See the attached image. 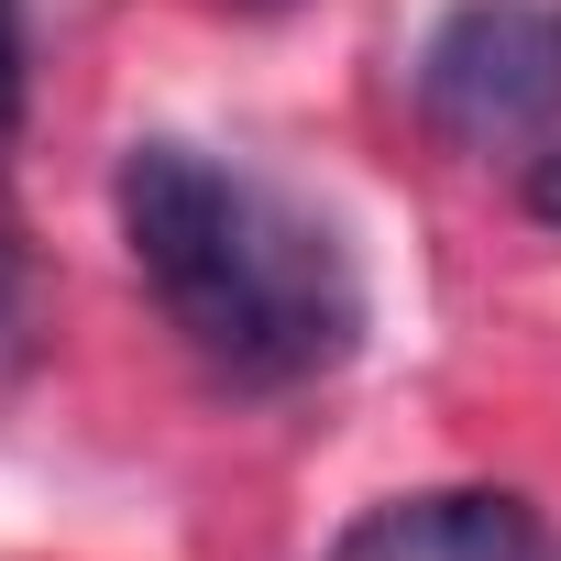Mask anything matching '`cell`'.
Segmentation results:
<instances>
[{
  "instance_id": "6",
  "label": "cell",
  "mask_w": 561,
  "mask_h": 561,
  "mask_svg": "<svg viewBox=\"0 0 561 561\" xmlns=\"http://www.w3.org/2000/svg\"><path fill=\"white\" fill-rule=\"evenodd\" d=\"M528 209H539V220H561V144L528 165Z\"/></svg>"
},
{
  "instance_id": "3",
  "label": "cell",
  "mask_w": 561,
  "mask_h": 561,
  "mask_svg": "<svg viewBox=\"0 0 561 561\" xmlns=\"http://www.w3.org/2000/svg\"><path fill=\"white\" fill-rule=\"evenodd\" d=\"M331 561H561V528L528 506V495H495V484H440V495H386L364 506Z\"/></svg>"
},
{
  "instance_id": "1",
  "label": "cell",
  "mask_w": 561,
  "mask_h": 561,
  "mask_svg": "<svg viewBox=\"0 0 561 561\" xmlns=\"http://www.w3.org/2000/svg\"><path fill=\"white\" fill-rule=\"evenodd\" d=\"M122 242L144 287L187 331V353L231 386H309L353 353L364 287L331 220H309L287 187H264L198 144H133L122 176Z\"/></svg>"
},
{
  "instance_id": "2",
  "label": "cell",
  "mask_w": 561,
  "mask_h": 561,
  "mask_svg": "<svg viewBox=\"0 0 561 561\" xmlns=\"http://www.w3.org/2000/svg\"><path fill=\"white\" fill-rule=\"evenodd\" d=\"M419 111L451 144H517L561 122V12L550 0H462L419 45Z\"/></svg>"
},
{
  "instance_id": "5",
  "label": "cell",
  "mask_w": 561,
  "mask_h": 561,
  "mask_svg": "<svg viewBox=\"0 0 561 561\" xmlns=\"http://www.w3.org/2000/svg\"><path fill=\"white\" fill-rule=\"evenodd\" d=\"M12 100H23V34H12V0H0V133H12Z\"/></svg>"
},
{
  "instance_id": "4",
  "label": "cell",
  "mask_w": 561,
  "mask_h": 561,
  "mask_svg": "<svg viewBox=\"0 0 561 561\" xmlns=\"http://www.w3.org/2000/svg\"><path fill=\"white\" fill-rule=\"evenodd\" d=\"M23 342V220H12V187H0V353Z\"/></svg>"
}]
</instances>
